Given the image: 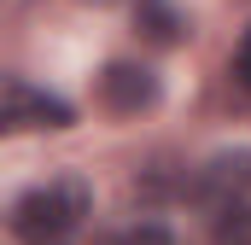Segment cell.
<instances>
[{"mask_svg": "<svg viewBox=\"0 0 251 245\" xmlns=\"http://www.w3.org/2000/svg\"><path fill=\"white\" fill-rule=\"evenodd\" d=\"M82 216H88V181L82 175H59L47 187H29L12 204V234L24 245H59L64 234H76Z\"/></svg>", "mask_w": 251, "mask_h": 245, "instance_id": "cell-1", "label": "cell"}, {"mask_svg": "<svg viewBox=\"0 0 251 245\" xmlns=\"http://www.w3.org/2000/svg\"><path fill=\"white\" fill-rule=\"evenodd\" d=\"M76 111L64 105L59 94H47V88H35L29 76H6V88H0V128L6 134H24V128H70Z\"/></svg>", "mask_w": 251, "mask_h": 245, "instance_id": "cell-2", "label": "cell"}, {"mask_svg": "<svg viewBox=\"0 0 251 245\" xmlns=\"http://www.w3.org/2000/svg\"><path fill=\"white\" fill-rule=\"evenodd\" d=\"M100 99H105L117 117H134V111H146V105L158 99V76H152L146 64H105Z\"/></svg>", "mask_w": 251, "mask_h": 245, "instance_id": "cell-3", "label": "cell"}, {"mask_svg": "<svg viewBox=\"0 0 251 245\" xmlns=\"http://www.w3.org/2000/svg\"><path fill=\"white\" fill-rule=\"evenodd\" d=\"M140 29H146L152 41H176V35H181V18H176L164 0H140Z\"/></svg>", "mask_w": 251, "mask_h": 245, "instance_id": "cell-4", "label": "cell"}, {"mask_svg": "<svg viewBox=\"0 0 251 245\" xmlns=\"http://www.w3.org/2000/svg\"><path fill=\"white\" fill-rule=\"evenodd\" d=\"M117 245H176V234L164 222H134L128 234H117Z\"/></svg>", "mask_w": 251, "mask_h": 245, "instance_id": "cell-5", "label": "cell"}, {"mask_svg": "<svg viewBox=\"0 0 251 245\" xmlns=\"http://www.w3.org/2000/svg\"><path fill=\"white\" fill-rule=\"evenodd\" d=\"M234 82L251 94V29L240 35V47H234Z\"/></svg>", "mask_w": 251, "mask_h": 245, "instance_id": "cell-6", "label": "cell"}, {"mask_svg": "<svg viewBox=\"0 0 251 245\" xmlns=\"http://www.w3.org/2000/svg\"><path fill=\"white\" fill-rule=\"evenodd\" d=\"M100 6H111V0H100Z\"/></svg>", "mask_w": 251, "mask_h": 245, "instance_id": "cell-7", "label": "cell"}]
</instances>
